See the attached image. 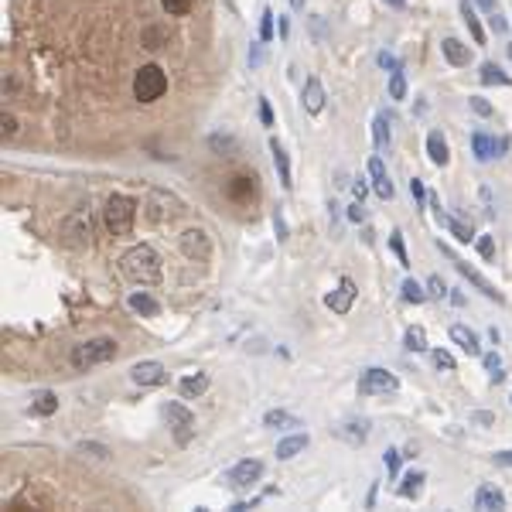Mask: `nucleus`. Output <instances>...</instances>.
<instances>
[{
  "label": "nucleus",
  "mask_w": 512,
  "mask_h": 512,
  "mask_svg": "<svg viewBox=\"0 0 512 512\" xmlns=\"http://www.w3.org/2000/svg\"><path fill=\"white\" fill-rule=\"evenodd\" d=\"M120 274L133 283H157L161 281V256L154 246L140 243L120 256Z\"/></svg>",
  "instance_id": "obj_1"
},
{
  "label": "nucleus",
  "mask_w": 512,
  "mask_h": 512,
  "mask_svg": "<svg viewBox=\"0 0 512 512\" xmlns=\"http://www.w3.org/2000/svg\"><path fill=\"white\" fill-rule=\"evenodd\" d=\"M352 191H356V198H358V202H362V198H365V181L358 178L356 184H352Z\"/></svg>",
  "instance_id": "obj_56"
},
{
  "label": "nucleus",
  "mask_w": 512,
  "mask_h": 512,
  "mask_svg": "<svg viewBox=\"0 0 512 512\" xmlns=\"http://www.w3.org/2000/svg\"><path fill=\"white\" fill-rule=\"evenodd\" d=\"M478 253H482V260H492V256H495V239H492V236H478Z\"/></svg>",
  "instance_id": "obj_44"
},
{
  "label": "nucleus",
  "mask_w": 512,
  "mask_h": 512,
  "mask_svg": "<svg viewBox=\"0 0 512 512\" xmlns=\"http://www.w3.org/2000/svg\"><path fill=\"white\" fill-rule=\"evenodd\" d=\"M396 376L393 372H386L379 365H372V369H365L362 372V379H358V396H376V393H396Z\"/></svg>",
  "instance_id": "obj_7"
},
{
  "label": "nucleus",
  "mask_w": 512,
  "mask_h": 512,
  "mask_svg": "<svg viewBox=\"0 0 512 512\" xmlns=\"http://www.w3.org/2000/svg\"><path fill=\"white\" fill-rule=\"evenodd\" d=\"M168 93V76L161 65H140V72L133 76V96L140 102H157Z\"/></svg>",
  "instance_id": "obj_3"
},
{
  "label": "nucleus",
  "mask_w": 512,
  "mask_h": 512,
  "mask_svg": "<svg viewBox=\"0 0 512 512\" xmlns=\"http://www.w3.org/2000/svg\"><path fill=\"white\" fill-rule=\"evenodd\" d=\"M116 342L113 338H93V342H82L72 349V365L76 369H89V365H100V362H113L116 358Z\"/></svg>",
  "instance_id": "obj_4"
},
{
  "label": "nucleus",
  "mask_w": 512,
  "mask_h": 512,
  "mask_svg": "<svg viewBox=\"0 0 512 512\" xmlns=\"http://www.w3.org/2000/svg\"><path fill=\"white\" fill-rule=\"evenodd\" d=\"M372 144H376V151H383L386 144H389V120L386 116L372 120Z\"/></svg>",
  "instance_id": "obj_34"
},
{
  "label": "nucleus",
  "mask_w": 512,
  "mask_h": 512,
  "mask_svg": "<svg viewBox=\"0 0 512 512\" xmlns=\"http://www.w3.org/2000/svg\"><path fill=\"white\" fill-rule=\"evenodd\" d=\"M130 379L137 386H161L164 383V365L161 362H137L130 369Z\"/></svg>",
  "instance_id": "obj_13"
},
{
  "label": "nucleus",
  "mask_w": 512,
  "mask_h": 512,
  "mask_svg": "<svg viewBox=\"0 0 512 512\" xmlns=\"http://www.w3.org/2000/svg\"><path fill=\"white\" fill-rule=\"evenodd\" d=\"M164 4V11L171 14V18H184L191 7H195V0H161Z\"/></svg>",
  "instance_id": "obj_38"
},
{
  "label": "nucleus",
  "mask_w": 512,
  "mask_h": 512,
  "mask_svg": "<svg viewBox=\"0 0 512 512\" xmlns=\"http://www.w3.org/2000/svg\"><path fill=\"white\" fill-rule=\"evenodd\" d=\"M475 509H482V512L506 509V492H502L499 485H492V482L478 485V492H475Z\"/></svg>",
  "instance_id": "obj_11"
},
{
  "label": "nucleus",
  "mask_w": 512,
  "mask_h": 512,
  "mask_svg": "<svg viewBox=\"0 0 512 512\" xmlns=\"http://www.w3.org/2000/svg\"><path fill=\"white\" fill-rule=\"evenodd\" d=\"M427 154H431V161H434L437 168H444V164L451 161V151H447V140L440 137V130H434V133H427Z\"/></svg>",
  "instance_id": "obj_22"
},
{
  "label": "nucleus",
  "mask_w": 512,
  "mask_h": 512,
  "mask_svg": "<svg viewBox=\"0 0 512 512\" xmlns=\"http://www.w3.org/2000/svg\"><path fill=\"white\" fill-rule=\"evenodd\" d=\"M502 147H506V140H495V137H488V133H482V130L471 133V151H475V157H478L482 164L492 161V157H499Z\"/></svg>",
  "instance_id": "obj_14"
},
{
  "label": "nucleus",
  "mask_w": 512,
  "mask_h": 512,
  "mask_svg": "<svg viewBox=\"0 0 512 512\" xmlns=\"http://www.w3.org/2000/svg\"><path fill=\"white\" fill-rule=\"evenodd\" d=\"M181 250H184V256H191V260H208L212 256V243H208V236L202 229H188L181 236Z\"/></svg>",
  "instance_id": "obj_12"
},
{
  "label": "nucleus",
  "mask_w": 512,
  "mask_h": 512,
  "mask_svg": "<svg viewBox=\"0 0 512 512\" xmlns=\"http://www.w3.org/2000/svg\"><path fill=\"white\" fill-rule=\"evenodd\" d=\"M304 447H307V434H294V437H287V440H281V444H277V458H281V461H290V458H297Z\"/></svg>",
  "instance_id": "obj_25"
},
{
  "label": "nucleus",
  "mask_w": 512,
  "mask_h": 512,
  "mask_svg": "<svg viewBox=\"0 0 512 512\" xmlns=\"http://www.w3.org/2000/svg\"><path fill=\"white\" fill-rule=\"evenodd\" d=\"M427 290H431L434 297H447V283L440 281V277H431V281H427Z\"/></svg>",
  "instance_id": "obj_46"
},
{
  "label": "nucleus",
  "mask_w": 512,
  "mask_h": 512,
  "mask_svg": "<svg viewBox=\"0 0 512 512\" xmlns=\"http://www.w3.org/2000/svg\"><path fill=\"white\" fill-rule=\"evenodd\" d=\"M130 311H137V314H144V318H157L161 314V304L154 301L147 290H137V294H130Z\"/></svg>",
  "instance_id": "obj_21"
},
{
  "label": "nucleus",
  "mask_w": 512,
  "mask_h": 512,
  "mask_svg": "<svg viewBox=\"0 0 512 512\" xmlns=\"http://www.w3.org/2000/svg\"><path fill=\"white\" fill-rule=\"evenodd\" d=\"M400 458H403V454H400V451H396V447H389V451H386V471H389V475H396V471H400Z\"/></svg>",
  "instance_id": "obj_43"
},
{
  "label": "nucleus",
  "mask_w": 512,
  "mask_h": 512,
  "mask_svg": "<svg viewBox=\"0 0 512 512\" xmlns=\"http://www.w3.org/2000/svg\"><path fill=\"white\" fill-rule=\"evenodd\" d=\"M274 229H277V239H287V222H283L281 208H277V215H274Z\"/></svg>",
  "instance_id": "obj_50"
},
{
  "label": "nucleus",
  "mask_w": 512,
  "mask_h": 512,
  "mask_svg": "<svg viewBox=\"0 0 512 512\" xmlns=\"http://www.w3.org/2000/svg\"><path fill=\"white\" fill-rule=\"evenodd\" d=\"M376 62L383 65L386 72H400V69H403V62H400L396 55H389V51H379V55H376Z\"/></svg>",
  "instance_id": "obj_41"
},
{
  "label": "nucleus",
  "mask_w": 512,
  "mask_h": 512,
  "mask_svg": "<svg viewBox=\"0 0 512 512\" xmlns=\"http://www.w3.org/2000/svg\"><path fill=\"white\" fill-rule=\"evenodd\" d=\"M270 154H274V164H277V171H281V184L290 191V188H294V181H290V161H287V151H283V144L277 137L270 140Z\"/></svg>",
  "instance_id": "obj_20"
},
{
  "label": "nucleus",
  "mask_w": 512,
  "mask_h": 512,
  "mask_svg": "<svg viewBox=\"0 0 512 512\" xmlns=\"http://www.w3.org/2000/svg\"><path fill=\"white\" fill-rule=\"evenodd\" d=\"M260 41H274V11L270 7L260 14Z\"/></svg>",
  "instance_id": "obj_39"
},
{
  "label": "nucleus",
  "mask_w": 512,
  "mask_h": 512,
  "mask_svg": "<svg viewBox=\"0 0 512 512\" xmlns=\"http://www.w3.org/2000/svg\"><path fill=\"white\" fill-rule=\"evenodd\" d=\"M229 195L236 202H246L250 195H253V178H246V175H239V178H232L229 184Z\"/></svg>",
  "instance_id": "obj_33"
},
{
  "label": "nucleus",
  "mask_w": 512,
  "mask_h": 512,
  "mask_svg": "<svg viewBox=\"0 0 512 512\" xmlns=\"http://www.w3.org/2000/svg\"><path fill=\"white\" fill-rule=\"evenodd\" d=\"M181 396H188V400H191V396H202L205 389H208V376H205V372H195V376H188V379H181Z\"/></svg>",
  "instance_id": "obj_26"
},
{
  "label": "nucleus",
  "mask_w": 512,
  "mask_h": 512,
  "mask_svg": "<svg viewBox=\"0 0 512 512\" xmlns=\"http://www.w3.org/2000/svg\"><path fill=\"white\" fill-rule=\"evenodd\" d=\"M102 219H106V229L113 236H130L133 219H137V202L127 195H109L106 208H102Z\"/></svg>",
  "instance_id": "obj_2"
},
{
  "label": "nucleus",
  "mask_w": 512,
  "mask_h": 512,
  "mask_svg": "<svg viewBox=\"0 0 512 512\" xmlns=\"http://www.w3.org/2000/svg\"><path fill=\"white\" fill-rule=\"evenodd\" d=\"M263 427H301V420H294L283 410H267L263 413Z\"/></svg>",
  "instance_id": "obj_30"
},
{
  "label": "nucleus",
  "mask_w": 512,
  "mask_h": 512,
  "mask_svg": "<svg viewBox=\"0 0 512 512\" xmlns=\"http://www.w3.org/2000/svg\"><path fill=\"white\" fill-rule=\"evenodd\" d=\"M356 283L349 281V277H342V281H338V290H332V294H328V297H325V304L332 307L335 314H349V311H352V301H356Z\"/></svg>",
  "instance_id": "obj_10"
},
{
  "label": "nucleus",
  "mask_w": 512,
  "mask_h": 512,
  "mask_svg": "<svg viewBox=\"0 0 512 512\" xmlns=\"http://www.w3.org/2000/svg\"><path fill=\"white\" fill-rule=\"evenodd\" d=\"M410 195H413L417 202H424V198H427V188L420 184V178H413V181H410Z\"/></svg>",
  "instance_id": "obj_48"
},
{
  "label": "nucleus",
  "mask_w": 512,
  "mask_h": 512,
  "mask_svg": "<svg viewBox=\"0 0 512 512\" xmlns=\"http://www.w3.org/2000/svg\"><path fill=\"white\" fill-rule=\"evenodd\" d=\"M451 263H454V270H458L461 277H468V281L475 283V287H478V290H482L485 297H492V301H502V294H499V290H495V287H492V283H488L485 277L478 274V270H471V267H468L464 260H458V256H451Z\"/></svg>",
  "instance_id": "obj_16"
},
{
  "label": "nucleus",
  "mask_w": 512,
  "mask_h": 512,
  "mask_svg": "<svg viewBox=\"0 0 512 512\" xmlns=\"http://www.w3.org/2000/svg\"><path fill=\"white\" fill-rule=\"evenodd\" d=\"M335 434L342 437V440H349V444H362L365 437H369V424L365 420H349V424H342V427H335Z\"/></svg>",
  "instance_id": "obj_23"
},
{
  "label": "nucleus",
  "mask_w": 512,
  "mask_h": 512,
  "mask_svg": "<svg viewBox=\"0 0 512 512\" xmlns=\"http://www.w3.org/2000/svg\"><path fill=\"white\" fill-rule=\"evenodd\" d=\"M389 246H393V253L400 260V267H410V256H407V246H403V236H400V232L389 236Z\"/></svg>",
  "instance_id": "obj_40"
},
{
  "label": "nucleus",
  "mask_w": 512,
  "mask_h": 512,
  "mask_svg": "<svg viewBox=\"0 0 512 512\" xmlns=\"http://www.w3.org/2000/svg\"><path fill=\"white\" fill-rule=\"evenodd\" d=\"M471 109H475L478 116H492V102L482 100V96H471Z\"/></svg>",
  "instance_id": "obj_45"
},
{
  "label": "nucleus",
  "mask_w": 512,
  "mask_h": 512,
  "mask_svg": "<svg viewBox=\"0 0 512 512\" xmlns=\"http://www.w3.org/2000/svg\"><path fill=\"white\" fill-rule=\"evenodd\" d=\"M89 236H93V226H89V212H72L65 222H62V243L69 250H86L89 246Z\"/></svg>",
  "instance_id": "obj_5"
},
{
  "label": "nucleus",
  "mask_w": 512,
  "mask_h": 512,
  "mask_svg": "<svg viewBox=\"0 0 512 512\" xmlns=\"http://www.w3.org/2000/svg\"><path fill=\"white\" fill-rule=\"evenodd\" d=\"M434 365L437 369H444V372H451V369H454V356L444 352V349H434Z\"/></svg>",
  "instance_id": "obj_42"
},
{
  "label": "nucleus",
  "mask_w": 512,
  "mask_h": 512,
  "mask_svg": "<svg viewBox=\"0 0 512 512\" xmlns=\"http://www.w3.org/2000/svg\"><path fill=\"white\" fill-rule=\"evenodd\" d=\"M440 55H444L447 65H454V69H464V65L471 62V48L461 45L458 38H444V41H440Z\"/></svg>",
  "instance_id": "obj_17"
},
{
  "label": "nucleus",
  "mask_w": 512,
  "mask_h": 512,
  "mask_svg": "<svg viewBox=\"0 0 512 512\" xmlns=\"http://www.w3.org/2000/svg\"><path fill=\"white\" fill-rule=\"evenodd\" d=\"M478 79H482V86H509V76H506L495 62H485V65H482V76H478Z\"/></svg>",
  "instance_id": "obj_31"
},
{
  "label": "nucleus",
  "mask_w": 512,
  "mask_h": 512,
  "mask_svg": "<svg viewBox=\"0 0 512 512\" xmlns=\"http://www.w3.org/2000/svg\"><path fill=\"white\" fill-rule=\"evenodd\" d=\"M349 219H352V222H362V219H365V212H362V205H352V208H349Z\"/></svg>",
  "instance_id": "obj_53"
},
{
  "label": "nucleus",
  "mask_w": 512,
  "mask_h": 512,
  "mask_svg": "<svg viewBox=\"0 0 512 512\" xmlns=\"http://www.w3.org/2000/svg\"><path fill=\"white\" fill-rule=\"evenodd\" d=\"M424 297H427V290H424L420 283L403 281V301H410V304H424Z\"/></svg>",
  "instance_id": "obj_36"
},
{
  "label": "nucleus",
  "mask_w": 512,
  "mask_h": 512,
  "mask_svg": "<svg viewBox=\"0 0 512 512\" xmlns=\"http://www.w3.org/2000/svg\"><path fill=\"white\" fill-rule=\"evenodd\" d=\"M451 342L461 345L464 356H482V342H478V335L471 332V328H464V325H451Z\"/></svg>",
  "instance_id": "obj_18"
},
{
  "label": "nucleus",
  "mask_w": 512,
  "mask_h": 512,
  "mask_svg": "<svg viewBox=\"0 0 512 512\" xmlns=\"http://www.w3.org/2000/svg\"><path fill=\"white\" fill-rule=\"evenodd\" d=\"M0 130H4V137H14V133H18V120H14V116H4V120H0Z\"/></svg>",
  "instance_id": "obj_49"
},
{
  "label": "nucleus",
  "mask_w": 512,
  "mask_h": 512,
  "mask_svg": "<svg viewBox=\"0 0 512 512\" xmlns=\"http://www.w3.org/2000/svg\"><path fill=\"white\" fill-rule=\"evenodd\" d=\"M471 420H475V424H495V417H492V413H485V410L471 413Z\"/></svg>",
  "instance_id": "obj_52"
},
{
  "label": "nucleus",
  "mask_w": 512,
  "mask_h": 512,
  "mask_svg": "<svg viewBox=\"0 0 512 512\" xmlns=\"http://www.w3.org/2000/svg\"><path fill=\"white\" fill-rule=\"evenodd\" d=\"M260 475H263V461L243 458L239 464H232L229 485L232 488H250V485H256V482H260Z\"/></svg>",
  "instance_id": "obj_8"
},
{
  "label": "nucleus",
  "mask_w": 512,
  "mask_h": 512,
  "mask_svg": "<svg viewBox=\"0 0 512 512\" xmlns=\"http://www.w3.org/2000/svg\"><path fill=\"white\" fill-rule=\"evenodd\" d=\"M424 482H427L424 471H410L407 478H403V485H400V495H403V499H417V495L424 492Z\"/></svg>",
  "instance_id": "obj_27"
},
{
  "label": "nucleus",
  "mask_w": 512,
  "mask_h": 512,
  "mask_svg": "<svg viewBox=\"0 0 512 512\" xmlns=\"http://www.w3.org/2000/svg\"><path fill=\"white\" fill-rule=\"evenodd\" d=\"M260 120H263V127H274V109L267 100H260Z\"/></svg>",
  "instance_id": "obj_47"
},
{
  "label": "nucleus",
  "mask_w": 512,
  "mask_h": 512,
  "mask_svg": "<svg viewBox=\"0 0 512 512\" xmlns=\"http://www.w3.org/2000/svg\"><path fill=\"white\" fill-rule=\"evenodd\" d=\"M369 178H372V188H376L379 198H393V181H389V175H386V164H383L379 154L369 157Z\"/></svg>",
  "instance_id": "obj_15"
},
{
  "label": "nucleus",
  "mask_w": 512,
  "mask_h": 512,
  "mask_svg": "<svg viewBox=\"0 0 512 512\" xmlns=\"http://www.w3.org/2000/svg\"><path fill=\"white\" fill-rule=\"evenodd\" d=\"M475 4H478L482 11H488V14H499V4H495V0H475Z\"/></svg>",
  "instance_id": "obj_54"
},
{
  "label": "nucleus",
  "mask_w": 512,
  "mask_h": 512,
  "mask_svg": "<svg viewBox=\"0 0 512 512\" xmlns=\"http://www.w3.org/2000/svg\"><path fill=\"white\" fill-rule=\"evenodd\" d=\"M509 400H512V396H509Z\"/></svg>",
  "instance_id": "obj_61"
},
{
  "label": "nucleus",
  "mask_w": 512,
  "mask_h": 512,
  "mask_svg": "<svg viewBox=\"0 0 512 512\" xmlns=\"http://www.w3.org/2000/svg\"><path fill=\"white\" fill-rule=\"evenodd\" d=\"M164 417H168V427L175 431V440L184 447V444L195 437V413L188 407H181V403H168V407H164Z\"/></svg>",
  "instance_id": "obj_6"
},
{
  "label": "nucleus",
  "mask_w": 512,
  "mask_h": 512,
  "mask_svg": "<svg viewBox=\"0 0 512 512\" xmlns=\"http://www.w3.org/2000/svg\"><path fill=\"white\" fill-rule=\"evenodd\" d=\"M79 451H82V454H86V451H93L96 458H106V447H102V444H79Z\"/></svg>",
  "instance_id": "obj_51"
},
{
  "label": "nucleus",
  "mask_w": 512,
  "mask_h": 512,
  "mask_svg": "<svg viewBox=\"0 0 512 512\" xmlns=\"http://www.w3.org/2000/svg\"><path fill=\"white\" fill-rule=\"evenodd\" d=\"M495 464H512V451H502V454H495Z\"/></svg>",
  "instance_id": "obj_57"
},
{
  "label": "nucleus",
  "mask_w": 512,
  "mask_h": 512,
  "mask_svg": "<svg viewBox=\"0 0 512 512\" xmlns=\"http://www.w3.org/2000/svg\"><path fill=\"white\" fill-rule=\"evenodd\" d=\"M461 14H464V25H468V31H471L475 45H485V31H482V25H478V18H475V7H471L468 0L461 4Z\"/></svg>",
  "instance_id": "obj_28"
},
{
  "label": "nucleus",
  "mask_w": 512,
  "mask_h": 512,
  "mask_svg": "<svg viewBox=\"0 0 512 512\" xmlns=\"http://www.w3.org/2000/svg\"><path fill=\"white\" fill-rule=\"evenodd\" d=\"M389 100H407V79H403V69H400V72H389Z\"/></svg>",
  "instance_id": "obj_35"
},
{
  "label": "nucleus",
  "mask_w": 512,
  "mask_h": 512,
  "mask_svg": "<svg viewBox=\"0 0 512 512\" xmlns=\"http://www.w3.org/2000/svg\"><path fill=\"white\" fill-rule=\"evenodd\" d=\"M437 222H440L444 229L451 232V236H454L458 243H468V239H475V236H471V226H464V222H458V219L444 215V212H440V205H437Z\"/></svg>",
  "instance_id": "obj_24"
},
{
  "label": "nucleus",
  "mask_w": 512,
  "mask_h": 512,
  "mask_svg": "<svg viewBox=\"0 0 512 512\" xmlns=\"http://www.w3.org/2000/svg\"><path fill=\"white\" fill-rule=\"evenodd\" d=\"M403 345H407L410 352H427V335H424V328H420V325L407 328V335H403Z\"/></svg>",
  "instance_id": "obj_32"
},
{
  "label": "nucleus",
  "mask_w": 512,
  "mask_h": 512,
  "mask_svg": "<svg viewBox=\"0 0 512 512\" xmlns=\"http://www.w3.org/2000/svg\"><path fill=\"white\" fill-rule=\"evenodd\" d=\"M55 410H58V396L48 393V389H45V393H38V396H34V403H31V413H38V417H51Z\"/></svg>",
  "instance_id": "obj_29"
},
{
  "label": "nucleus",
  "mask_w": 512,
  "mask_h": 512,
  "mask_svg": "<svg viewBox=\"0 0 512 512\" xmlns=\"http://www.w3.org/2000/svg\"><path fill=\"white\" fill-rule=\"evenodd\" d=\"M290 7H294V11H301V7H304V0H290Z\"/></svg>",
  "instance_id": "obj_58"
},
{
  "label": "nucleus",
  "mask_w": 512,
  "mask_h": 512,
  "mask_svg": "<svg viewBox=\"0 0 512 512\" xmlns=\"http://www.w3.org/2000/svg\"><path fill=\"white\" fill-rule=\"evenodd\" d=\"M181 208H178V202L171 198V195H164V191H154L151 195V205H147V219H151L154 226L157 222H168V219H175Z\"/></svg>",
  "instance_id": "obj_9"
},
{
  "label": "nucleus",
  "mask_w": 512,
  "mask_h": 512,
  "mask_svg": "<svg viewBox=\"0 0 512 512\" xmlns=\"http://www.w3.org/2000/svg\"><path fill=\"white\" fill-rule=\"evenodd\" d=\"M301 100H304V109L311 116H318V113L325 109V89H321V82L314 76L304 82V96H301Z\"/></svg>",
  "instance_id": "obj_19"
},
{
  "label": "nucleus",
  "mask_w": 512,
  "mask_h": 512,
  "mask_svg": "<svg viewBox=\"0 0 512 512\" xmlns=\"http://www.w3.org/2000/svg\"><path fill=\"white\" fill-rule=\"evenodd\" d=\"M260 62H263V45H256V48L250 51V65H253V69H256Z\"/></svg>",
  "instance_id": "obj_55"
},
{
  "label": "nucleus",
  "mask_w": 512,
  "mask_h": 512,
  "mask_svg": "<svg viewBox=\"0 0 512 512\" xmlns=\"http://www.w3.org/2000/svg\"><path fill=\"white\" fill-rule=\"evenodd\" d=\"M386 4H389V7H403L407 0H386Z\"/></svg>",
  "instance_id": "obj_59"
},
{
  "label": "nucleus",
  "mask_w": 512,
  "mask_h": 512,
  "mask_svg": "<svg viewBox=\"0 0 512 512\" xmlns=\"http://www.w3.org/2000/svg\"><path fill=\"white\" fill-rule=\"evenodd\" d=\"M482 362H485V369L492 372V379L502 383V376H506V372H502V356H499V352H488V356H482Z\"/></svg>",
  "instance_id": "obj_37"
},
{
  "label": "nucleus",
  "mask_w": 512,
  "mask_h": 512,
  "mask_svg": "<svg viewBox=\"0 0 512 512\" xmlns=\"http://www.w3.org/2000/svg\"><path fill=\"white\" fill-rule=\"evenodd\" d=\"M509 58H512V45H509Z\"/></svg>",
  "instance_id": "obj_60"
}]
</instances>
